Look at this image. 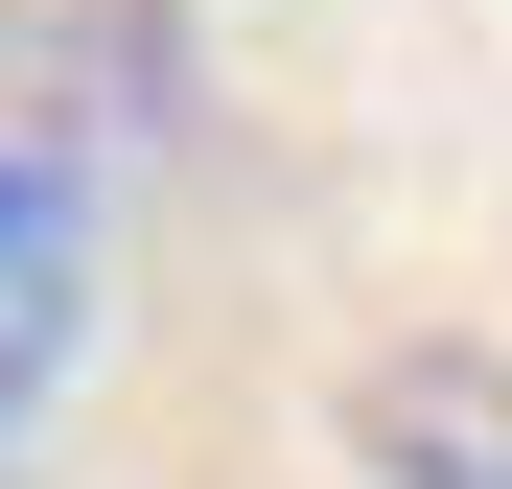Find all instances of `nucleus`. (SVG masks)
<instances>
[{"label":"nucleus","instance_id":"2","mask_svg":"<svg viewBox=\"0 0 512 489\" xmlns=\"http://www.w3.org/2000/svg\"><path fill=\"white\" fill-rule=\"evenodd\" d=\"M70 326H94V210H70V163H47V140H0V443L47 420Z\"/></svg>","mask_w":512,"mask_h":489},{"label":"nucleus","instance_id":"1","mask_svg":"<svg viewBox=\"0 0 512 489\" xmlns=\"http://www.w3.org/2000/svg\"><path fill=\"white\" fill-rule=\"evenodd\" d=\"M326 420H350L373 489H512V350L489 326H419V350H373Z\"/></svg>","mask_w":512,"mask_h":489}]
</instances>
